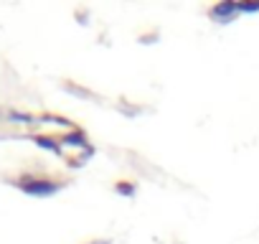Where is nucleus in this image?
Instances as JSON below:
<instances>
[{"instance_id": "4", "label": "nucleus", "mask_w": 259, "mask_h": 244, "mask_svg": "<svg viewBox=\"0 0 259 244\" xmlns=\"http://www.w3.org/2000/svg\"><path fill=\"white\" fill-rule=\"evenodd\" d=\"M33 143H36L38 148H44V150H51L54 155H64L61 143H56V140H51V138H46V135H36V138H33Z\"/></svg>"}, {"instance_id": "1", "label": "nucleus", "mask_w": 259, "mask_h": 244, "mask_svg": "<svg viewBox=\"0 0 259 244\" xmlns=\"http://www.w3.org/2000/svg\"><path fill=\"white\" fill-rule=\"evenodd\" d=\"M16 186L28 193V196H36V198H49L54 193L61 191V183L51 181V178H36V176H23L21 181H16Z\"/></svg>"}, {"instance_id": "6", "label": "nucleus", "mask_w": 259, "mask_h": 244, "mask_svg": "<svg viewBox=\"0 0 259 244\" xmlns=\"http://www.w3.org/2000/svg\"><path fill=\"white\" fill-rule=\"evenodd\" d=\"M8 117L16 119V122H31V114H23V112H11Z\"/></svg>"}, {"instance_id": "3", "label": "nucleus", "mask_w": 259, "mask_h": 244, "mask_svg": "<svg viewBox=\"0 0 259 244\" xmlns=\"http://www.w3.org/2000/svg\"><path fill=\"white\" fill-rule=\"evenodd\" d=\"M61 145H69V148H89L84 130H71V133H66V135L61 138Z\"/></svg>"}, {"instance_id": "2", "label": "nucleus", "mask_w": 259, "mask_h": 244, "mask_svg": "<svg viewBox=\"0 0 259 244\" xmlns=\"http://www.w3.org/2000/svg\"><path fill=\"white\" fill-rule=\"evenodd\" d=\"M236 13H239V6H236V3H219V6H213V8L208 11V16H211L213 21H219V23H229Z\"/></svg>"}, {"instance_id": "5", "label": "nucleus", "mask_w": 259, "mask_h": 244, "mask_svg": "<svg viewBox=\"0 0 259 244\" xmlns=\"http://www.w3.org/2000/svg\"><path fill=\"white\" fill-rule=\"evenodd\" d=\"M114 191H117L119 196H127V198H133V196H135V186L130 183V181H119V183L114 186Z\"/></svg>"}, {"instance_id": "7", "label": "nucleus", "mask_w": 259, "mask_h": 244, "mask_svg": "<svg viewBox=\"0 0 259 244\" xmlns=\"http://www.w3.org/2000/svg\"><path fill=\"white\" fill-rule=\"evenodd\" d=\"M92 244H112L109 239H99V241H92Z\"/></svg>"}]
</instances>
